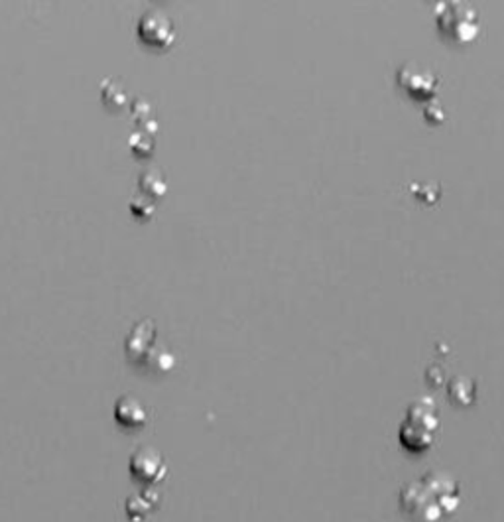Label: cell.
I'll list each match as a JSON object with an SVG mask.
<instances>
[{
	"label": "cell",
	"mask_w": 504,
	"mask_h": 522,
	"mask_svg": "<svg viewBox=\"0 0 504 522\" xmlns=\"http://www.w3.org/2000/svg\"><path fill=\"white\" fill-rule=\"evenodd\" d=\"M136 32H138V38L144 46L158 49V51L170 49L177 40L173 20L164 10H158V8H152L142 14L138 26H136Z\"/></svg>",
	"instance_id": "cell-1"
},
{
	"label": "cell",
	"mask_w": 504,
	"mask_h": 522,
	"mask_svg": "<svg viewBox=\"0 0 504 522\" xmlns=\"http://www.w3.org/2000/svg\"><path fill=\"white\" fill-rule=\"evenodd\" d=\"M114 420L128 432H138L148 424V410L136 396L123 395L114 404Z\"/></svg>",
	"instance_id": "cell-5"
},
{
	"label": "cell",
	"mask_w": 504,
	"mask_h": 522,
	"mask_svg": "<svg viewBox=\"0 0 504 522\" xmlns=\"http://www.w3.org/2000/svg\"><path fill=\"white\" fill-rule=\"evenodd\" d=\"M440 79L422 65L406 64L398 69V85L408 93L410 97L418 99V101H427L429 97L436 93Z\"/></svg>",
	"instance_id": "cell-4"
},
{
	"label": "cell",
	"mask_w": 504,
	"mask_h": 522,
	"mask_svg": "<svg viewBox=\"0 0 504 522\" xmlns=\"http://www.w3.org/2000/svg\"><path fill=\"white\" fill-rule=\"evenodd\" d=\"M154 337H156L154 321H150V319L140 321L126 337V357H128V361L130 363L144 361V357L150 355V345L154 343Z\"/></svg>",
	"instance_id": "cell-6"
},
{
	"label": "cell",
	"mask_w": 504,
	"mask_h": 522,
	"mask_svg": "<svg viewBox=\"0 0 504 522\" xmlns=\"http://www.w3.org/2000/svg\"><path fill=\"white\" fill-rule=\"evenodd\" d=\"M438 24H440V32L449 36L451 40L467 44L475 40L477 34V14L471 8H465V4L461 2H445L441 6Z\"/></svg>",
	"instance_id": "cell-2"
},
{
	"label": "cell",
	"mask_w": 504,
	"mask_h": 522,
	"mask_svg": "<svg viewBox=\"0 0 504 522\" xmlns=\"http://www.w3.org/2000/svg\"><path fill=\"white\" fill-rule=\"evenodd\" d=\"M130 473L142 485H152L166 473V461L156 447L142 445L130 456Z\"/></svg>",
	"instance_id": "cell-3"
}]
</instances>
